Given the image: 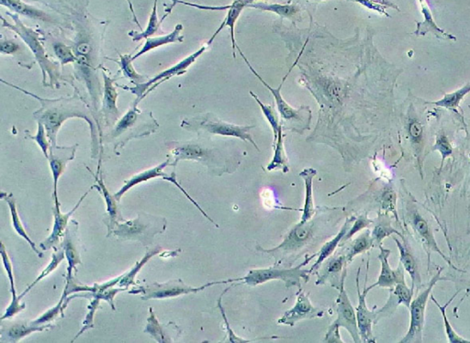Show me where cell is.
Wrapping results in <instances>:
<instances>
[{
    "label": "cell",
    "instance_id": "cell-1",
    "mask_svg": "<svg viewBox=\"0 0 470 343\" xmlns=\"http://www.w3.org/2000/svg\"><path fill=\"white\" fill-rule=\"evenodd\" d=\"M2 83L20 90L26 95L31 96V97L40 102L41 108L33 113V116L37 122L43 123L45 129H46L47 136L51 145H57V134L61 129L63 123L69 119L80 118L85 119L90 127V134H91L92 138V157L94 158L98 155V129H99V128L96 125L95 119L92 118L91 113L89 110V105L80 97L77 90L75 96L71 98L49 99L39 97V96L20 89V87L5 82L4 80H2Z\"/></svg>",
    "mask_w": 470,
    "mask_h": 343
},
{
    "label": "cell",
    "instance_id": "cell-2",
    "mask_svg": "<svg viewBox=\"0 0 470 343\" xmlns=\"http://www.w3.org/2000/svg\"><path fill=\"white\" fill-rule=\"evenodd\" d=\"M7 15L11 17L14 24L8 22L7 20L2 17L3 27H6V28L11 30V31L17 33V34L23 39L24 43L27 44V46L30 48V50H31L33 56H35V58L37 60L38 64L42 69L44 86H48L47 79L49 78V86L60 89L62 81L65 80V77L60 73L58 65L56 64V63L50 59L49 56L46 53V51L44 50L39 33L24 25L22 20H20L19 15L12 14L11 12H7Z\"/></svg>",
    "mask_w": 470,
    "mask_h": 343
},
{
    "label": "cell",
    "instance_id": "cell-3",
    "mask_svg": "<svg viewBox=\"0 0 470 343\" xmlns=\"http://www.w3.org/2000/svg\"><path fill=\"white\" fill-rule=\"evenodd\" d=\"M167 227V221L160 216H155L146 213H140L132 221H117L110 234H114L118 239L137 240L144 246L152 245L153 237L163 233Z\"/></svg>",
    "mask_w": 470,
    "mask_h": 343
},
{
    "label": "cell",
    "instance_id": "cell-4",
    "mask_svg": "<svg viewBox=\"0 0 470 343\" xmlns=\"http://www.w3.org/2000/svg\"><path fill=\"white\" fill-rule=\"evenodd\" d=\"M317 255L318 254H315L307 257L303 263L295 267H283L280 264H275V266L269 268L250 270L246 276L240 278V282H243V284L249 285V287H258L259 285L272 281V280H280L285 283L287 288L300 287L301 280L304 279L308 282L310 276L309 270H304L303 267Z\"/></svg>",
    "mask_w": 470,
    "mask_h": 343
},
{
    "label": "cell",
    "instance_id": "cell-5",
    "mask_svg": "<svg viewBox=\"0 0 470 343\" xmlns=\"http://www.w3.org/2000/svg\"><path fill=\"white\" fill-rule=\"evenodd\" d=\"M137 102L129 108L128 112L118 122L115 128L111 132V138L116 140L117 147H123L132 138L148 136L155 132L159 126L152 114L141 113L137 108Z\"/></svg>",
    "mask_w": 470,
    "mask_h": 343
},
{
    "label": "cell",
    "instance_id": "cell-6",
    "mask_svg": "<svg viewBox=\"0 0 470 343\" xmlns=\"http://www.w3.org/2000/svg\"><path fill=\"white\" fill-rule=\"evenodd\" d=\"M182 127L189 129V131H201L209 132V134L221 135V136L235 137L239 139L249 141L259 150L258 144L253 140L250 129L255 126H238L230 124V123L222 122L212 114H204L195 117L192 119H184Z\"/></svg>",
    "mask_w": 470,
    "mask_h": 343
},
{
    "label": "cell",
    "instance_id": "cell-7",
    "mask_svg": "<svg viewBox=\"0 0 470 343\" xmlns=\"http://www.w3.org/2000/svg\"><path fill=\"white\" fill-rule=\"evenodd\" d=\"M442 270H439L436 273V275L428 283L424 291L418 294L417 297L412 301L409 309L411 321H409L408 332L403 337L402 341H400V343L423 342V330L424 323H426V311L428 299H429L431 296V292H432L433 288L435 287V285L438 282L448 280L445 278H442Z\"/></svg>",
    "mask_w": 470,
    "mask_h": 343
},
{
    "label": "cell",
    "instance_id": "cell-8",
    "mask_svg": "<svg viewBox=\"0 0 470 343\" xmlns=\"http://www.w3.org/2000/svg\"><path fill=\"white\" fill-rule=\"evenodd\" d=\"M240 282L239 278L224 280V281H216L208 283L203 287H192L186 285L182 279L170 280V282L163 283V284H155L147 285L146 287H141L140 290L132 291V293L144 295L141 297V300L150 299H164L168 297H176L182 296V295L197 294L198 292L206 290L207 287H212L215 285L229 284V283Z\"/></svg>",
    "mask_w": 470,
    "mask_h": 343
},
{
    "label": "cell",
    "instance_id": "cell-9",
    "mask_svg": "<svg viewBox=\"0 0 470 343\" xmlns=\"http://www.w3.org/2000/svg\"><path fill=\"white\" fill-rule=\"evenodd\" d=\"M316 221L317 219L312 221L310 219L308 221H300L299 224L292 228L281 245L276 247V248L265 250L258 247V249H259V251L265 252V254L280 258L288 257V255L293 254L298 251H301L315 235L316 230H317V221Z\"/></svg>",
    "mask_w": 470,
    "mask_h": 343
},
{
    "label": "cell",
    "instance_id": "cell-10",
    "mask_svg": "<svg viewBox=\"0 0 470 343\" xmlns=\"http://www.w3.org/2000/svg\"><path fill=\"white\" fill-rule=\"evenodd\" d=\"M208 46H209V45H204V46L201 47V49H198L197 52L191 54V56H189L186 58L183 59L182 61L177 63V65L171 66L170 68L165 69L162 73L158 74L156 77L152 78V79L147 81V82L139 84V85H136V86L129 89L131 90L132 94L136 96L137 103H139L141 99H143L146 96L148 95L151 91H153V89H156L160 84L164 83L165 81L170 79V78L174 77V75L185 74L186 69L194 64L196 60H197L198 57H200L201 54H203L205 51L207 50Z\"/></svg>",
    "mask_w": 470,
    "mask_h": 343
},
{
    "label": "cell",
    "instance_id": "cell-11",
    "mask_svg": "<svg viewBox=\"0 0 470 343\" xmlns=\"http://www.w3.org/2000/svg\"><path fill=\"white\" fill-rule=\"evenodd\" d=\"M346 267L343 270L341 287L339 290L340 294L336 300L337 318L331 324L337 325L340 328H345L351 334L352 341L355 343H361L362 339H361L360 330H358L357 312H355L354 306H352L348 292L345 290V280L346 273H348Z\"/></svg>",
    "mask_w": 470,
    "mask_h": 343
},
{
    "label": "cell",
    "instance_id": "cell-12",
    "mask_svg": "<svg viewBox=\"0 0 470 343\" xmlns=\"http://www.w3.org/2000/svg\"><path fill=\"white\" fill-rule=\"evenodd\" d=\"M360 270L361 268L360 267L357 273L358 306L357 308L355 309V312H357L358 330H360V337L361 339H362V342L375 343L376 339L375 337L373 336L372 325L373 323H376V311L375 308L373 309V311H369L367 306V295L370 290H370L369 287H367V273L366 276V282H364V291L362 293H361L360 285Z\"/></svg>",
    "mask_w": 470,
    "mask_h": 343
},
{
    "label": "cell",
    "instance_id": "cell-13",
    "mask_svg": "<svg viewBox=\"0 0 470 343\" xmlns=\"http://www.w3.org/2000/svg\"><path fill=\"white\" fill-rule=\"evenodd\" d=\"M324 311L322 309L315 308L309 299V295L303 290L297 292L296 303L293 308L288 309L280 318L278 323L286 325V326L293 327L297 322L310 318L324 317Z\"/></svg>",
    "mask_w": 470,
    "mask_h": 343
},
{
    "label": "cell",
    "instance_id": "cell-14",
    "mask_svg": "<svg viewBox=\"0 0 470 343\" xmlns=\"http://www.w3.org/2000/svg\"><path fill=\"white\" fill-rule=\"evenodd\" d=\"M341 252H337L334 257H330L322 264L319 271V276L316 285L329 284L331 287L340 290L343 279V273L348 266L346 252L341 247Z\"/></svg>",
    "mask_w": 470,
    "mask_h": 343
},
{
    "label": "cell",
    "instance_id": "cell-15",
    "mask_svg": "<svg viewBox=\"0 0 470 343\" xmlns=\"http://www.w3.org/2000/svg\"><path fill=\"white\" fill-rule=\"evenodd\" d=\"M77 147V144L70 147L57 145H51L50 147L48 161H49L51 171H52L53 174V195L54 198V205H56V206H60L58 195H57V185H58L60 177H61L66 169V165H68L69 162L74 160Z\"/></svg>",
    "mask_w": 470,
    "mask_h": 343
},
{
    "label": "cell",
    "instance_id": "cell-16",
    "mask_svg": "<svg viewBox=\"0 0 470 343\" xmlns=\"http://www.w3.org/2000/svg\"><path fill=\"white\" fill-rule=\"evenodd\" d=\"M93 188H94V186H92L89 191H87V193L83 195V197L78 200V202L75 205L74 209L68 213H62L61 209H60V206L54 205V207H53L54 216L53 233H51V235L48 237L46 240H44L43 242H41L40 247L42 250H44V251H49V250L56 248V247L59 245V242H61L63 238H65L66 230H68V228L69 219H70L71 216L74 214L75 210L80 207L81 203L83 202L84 200L87 198V194L91 191Z\"/></svg>",
    "mask_w": 470,
    "mask_h": 343
},
{
    "label": "cell",
    "instance_id": "cell-17",
    "mask_svg": "<svg viewBox=\"0 0 470 343\" xmlns=\"http://www.w3.org/2000/svg\"><path fill=\"white\" fill-rule=\"evenodd\" d=\"M381 252L379 254V260L381 261V271L379 275L378 281L370 285V290L376 287L382 288H393L398 283H405V270L402 268V264L400 263L399 267L396 270L391 269L390 264H388V257L391 254L390 250L384 249L383 247L379 246Z\"/></svg>",
    "mask_w": 470,
    "mask_h": 343
},
{
    "label": "cell",
    "instance_id": "cell-18",
    "mask_svg": "<svg viewBox=\"0 0 470 343\" xmlns=\"http://www.w3.org/2000/svg\"><path fill=\"white\" fill-rule=\"evenodd\" d=\"M414 288L408 287L406 283H398L393 288H390V299L381 309L376 311V322L381 318L388 317L396 311L398 306L405 305L407 309L411 306L414 297Z\"/></svg>",
    "mask_w": 470,
    "mask_h": 343
},
{
    "label": "cell",
    "instance_id": "cell-19",
    "mask_svg": "<svg viewBox=\"0 0 470 343\" xmlns=\"http://www.w3.org/2000/svg\"><path fill=\"white\" fill-rule=\"evenodd\" d=\"M412 224L414 226L415 233H417L419 239H420L421 245H424V249H426V251L427 252L428 258H430L431 252H438V254L441 255V257L447 261L449 266L454 267L455 269L457 270V267H455L453 264H452L450 260L443 254L441 249L439 248L438 242H436L432 228H431L426 219L419 214L417 212L412 213Z\"/></svg>",
    "mask_w": 470,
    "mask_h": 343
},
{
    "label": "cell",
    "instance_id": "cell-20",
    "mask_svg": "<svg viewBox=\"0 0 470 343\" xmlns=\"http://www.w3.org/2000/svg\"><path fill=\"white\" fill-rule=\"evenodd\" d=\"M172 160L170 165L176 167L179 162L192 160L207 162L210 159V152L201 144L194 143H171Z\"/></svg>",
    "mask_w": 470,
    "mask_h": 343
},
{
    "label": "cell",
    "instance_id": "cell-21",
    "mask_svg": "<svg viewBox=\"0 0 470 343\" xmlns=\"http://www.w3.org/2000/svg\"><path fill=\"white\" fill-rule=\"evenodd\" d=\"M237 49L238 51H239L241 56H242L243 59L245 60L246 65H248L250 70L252 71V73L254 74L255 77H257L258 79L261 81L262 83H263V85L266 86L268 90H269L271 94H272L274 96V98H275L277 108H278L280 115H281L282 119H284L286 120H293V119L301 120V119H303V114H300V112L301 111L305 110L307 107L300 108V110H295V108L289 106L288 103H286L284 99H283L281 97V93H280V90H281L282 89L283 84H284L286 79H287L289 73L287 75H286L284 79H283L281 84H280L278 89H272V87L268 85V84L265 82L263 78H262L260 75H259L257 73V71H255V69L252 67V65H250L248 60L246 59L245 54H243L242 51L240 50V48L237 47Z\"/></svg>",
    "mask_w": 470,
    "mask_h": 343
},
{
    "label": "cell",
    "instance_id": "cell-22",
    "mask_svg": "<svg viewBox=\"0 0 470 343\" xmlns=\"http://www.w3.org/2000/svg\"><path fill=\"white\" fill-rule=\"evenodd\" d=\"M104 79L103 101H102V112H103L105 122L108 125L115 124L119 119L120 112L117 107L118 94L117 89L113 79L106 73H102Z\"/></svg>",
    "mask_w": 470,
    "mask_h": 343
},
{
    "label": "cell",
    "instance_id": "cell-23",
    "mask_svg": "<svg viewBox=\"0 0 470 343\" xmlns=\"http://www.w3.org/2000/svg\"><path fill=\"white\" fill-rule=\"evenodd\" d=\"M419 1H420L421 13L424 15V20L421 22H417V29L414 32V34L424 36L428 32H431L436 38L439 39V40L457 41V37L445 32L444 30L440 28L438 24L436 23L432 12H431L429 7H428L426 0H419Z\"/></svg>",
    "mask_w": 470,
    "mask_h": 343
},
{
    "label": "cell",
    "instance_id": "cell-24",
    "mask_svg": "<svg viewBox=\"0 0 470 343\" xmlns=\"http://www.w3.org/2000/svg\"><path fill=\"white\" fill-rule=\"evenodd\" d=\"M395 240L398 249L400 252V263L402 264L403 268L409 273L412 278V287L414 291L419 292L421 287V279L420 275V270H419L418 263L417 259L414 258V254L409 251V248L403 240V242H400L396 237H393Z\"/></svg>",
    "mask_w": 470,
    "mask_h": 343
},
{
    "label": "cell",
    "instance_id": "cell-25",
    "mask_svg": "<svg viewBox=\"0 0 470 343\" xmlns=\"http://www.w3.org/2000/svg\"><path fill=\"white\" fill-rule=\"evenodd\" d=\"M355 219V216H350V218L346 219L345 224H343L338 234H337L333 240H331L330 242L325 243V245L322 247L321 251L319 252L317 255V261L313 264L312 268L309 270L310 275L315 273L316 271H318V269L320 268L322 264L324 263L326 259L333 255L337 247L341 243L343 238L345 237V234L348 233L349 228H351L352 224H354Z\"/></svg>",
    "mask_w": 470,
    "mask_h": 343
},
{
    "label": "cell",
    "instance_id": "cell-26",
    "mask_svg": "<svg viewBox=\"0 0 470 343\" xmlns=\"http://www.w3.org/2000/svg\"><path fill=\"white\" fill-rule=\"evenodd\" d=\"M75 221H72L71 225L68 226L66 230L64 242L62 243L63 248L65 250V258L68 259V278H74L73 272H77V266L82 264L81 261L80 252L75 242V235L77 233V228L74 231Z\"/></svg>",
    "mask_w": 470,
    "mask_h": 343
},
{
    "label": "cell",
    "instance_id": "cell-27",
    "mask_svg": "<svg viewBox=\"0 0 470 343\" xmlns=\"http://www.w3.org/2000/svg\"><path fill=\"white\" fill-rule=\"evenodd\" d=\"M182 24H177L174 27V31L170 33V34L159 36V37L155 38H147L143 48L134 56H132V61L139 58L143 54L156 49V48L170 44L182 43L184 41V36L182 34Z\"/></svg>",
    "mask_w": 470,
    "mask_h": 343
},
{
    "label": "cell",
    "instance_id": "cell-28",
    "mask_svg": "<svg viewBox=\"0 0 470 343\" xmlns=\"http://www.w3.org/2000/svg\"><path fill=\"white\" fill-rule=\"evenodd\" d=\"M170 164L171 162L170 159H168L167 161L163 162V164L158 165V167L151 168L149 170L136 174V176H134L132 179H129V181L125 182V185L120 188V191H118L117 193L114 195V198H115L118 202H120L122 195H125L126 192L129 191V189L134 188V186L139 185V183L149 181L151 179H156V177H162L163 179V177L167 174L164 173L165 168L168 167V165H170Z\"/></svg>",
    "mask_w": 470,
    "mask_h": 343
},
{
    "label": "cell",
    "instance_id": "cell-29",
    "mask_svg": "<svg viewBox=\"0 0 470 343\" xmlns=\"http://www.w3.org/2000/svg\"><path fill=\"white\" fill-rule=\"evenodd\" d=\"M1 5L10 8L12 11L16 12L18 14L32 18L33 20H40L45 22H56V20L50 15L45 13L43 11L39 10L37 8L33 7V6L26 4L22 0H1Z\"/></svg>",
    "mask_w": 470,
    "mask_h": 343
},
{
    "label": "cell",
    "instance_id": "cell-30",
    "mask_svg": "<svg viewBox=\"0 0 470 343\" xmlns=\"http://www.w3.org/2000/svg\"><path fill=\"white\" fill-rule=\"evenodd\" d=\"M317 174V171L313 168H307L300 174L301 179L304 180L305 183V202H304V209L303 216H301L300 221L305 222L312 219L315 214V200H313V179Z\"/></svg>",
    "mask_w": 470,
    "mask_h": 343
},
{
    "label": "cell",
    "instance_id": "cell-31",
    "mask_svg": "<svg viewBox=\"0 0 470 343\" xmlns=\"http://www.w3.org/2000/svg\"><path fill=\"white\" fill-rule=\"evenodd\" d=\"M247 5H248L247 0H237V1L234 2L233 4L231 5V8H229L227 16H226L224 22L221 24L220 28L217 30L215 33H214L212 37L210 38L209 43L207 44H212L214 39H215L216 36L219 34L220 32H221L222 29L225 28V27H229L231 31V44H233L234 57L235 58V57H236L235 49H236L237 47L236 44H235L234 39L235 22H236L238 18H239L243 8H245Z\"/></svg>",
    "mask_w": 470,
    "mask_h": 343
},
{
    "label": "cell",
    "instance_id": "cell-32",
    "mask_svg": "<svg viewBox=\"0 0 470 343\" xmlns=\"http://www.w3.org/2000/svg\"><path fill=\"white\" fill-rule=\"evenodd\" d=\"M95 177L96 181L98 183V186H95L94 188L101 192L102 197H103L105 201H106L107 212L108 214V222L107 224L108 230V234H110L118 219H120L122 221H125V219H123L122 216H120L119 209H118V201L115 200V198H114V195H111L110 192H108V188L104 185L102 176H99L98 173Z\"/></svg>",
    "mask_w": 470,
    "mask_h": 343
},
{
    "label": "cell",
    "instance_id": "cell-33",
    "mask_svg": "<svg viewBox=\"0 0 470 343\" xmlns=\"http://www.w3.org/2000/svg\"><path fill=\"white\" fill-rule=\"evenodd\" d=\"M53 328L51 324H45L43 326H33L26 323H16L8 328L7 332L2 330L1 337L3 342H17L24 337L30 335L33 332H43L44 330Z\"/></svg>",
    "mask_w": 470,
    "mask_h": 343
},
{
    "label": "cell",
    "instance_id": "cell-34",
    "mask_svg": "<svg viewBox=\"0 0 470 343\" xmlns=\"http://www.w3.org/2000/svg\"><path fill=\"white\" fill-rule=\"evenodd\" d=\"M393 234H397L402 240H405V238L402 235V233H399L395 228H393L391 226V221L390 218H388V213H379L378 216V221H376L374 228H373L371 236L373 242H374V246H381L382 242L385 238L393 235Z\"/></svg>",
    "mask_w": 470,
    "mask_h": 343
},
{
    "label": "cell",
    "instance_id": "cell-35",
    "mask_svg": "<svg viewBox=\"0 0 470 343\" xmlns=\"http://www.w3.org/2000/svg\"><path fill=\"white\" fill-rule=\"evenodd\" d=\"M2 200L7 201L8 207H10L11 214L12 218V224H13L14 230L17 231V233L19 234L20 237H23V239L27 240V242L29 243L30 246L32 247L33 251L37 254L39 257H43V254L37 249L34 242H32V240L28 235V233H26L25 228H24L22 221L19 215H18V210L16 206V200L13 197V195H1Z\"/></svg>",
    "mask_w": 470,
    "mask_h": 343
},
{
    "label": "cell",
    "instance_id": "cell-36",
    "mask_svg": "<svg viewBox=\"0 0 470 343\" xmlns=\"http://www.w3.org/2000/svg\"><path fill=\"white\" fill-rule=\"evenodd\" d=\"M373 246H374V242H373L371 233L369 230L364 231L357 239L349 243L348 248L345 250L348 264H350L357 255L369 251Z\"/></svg>",
    "mask_w": 470,
    "mask_h": 343
},
{
    "label": "cell",
    "instance_id": "cell-37",
    "mask_svg": "<svg viewBox=\"0 0 470 343\" xmlns=\"http://www.w3.org/2000/svg\"><path fill=\"white\" fill-rule=\"evenodd\" d=\"M158 0H155V3H153V10L152 12H151L148 25H147L146 29L141 32H129V35L131 36L132 41H139L143 40V39L150 38L151 36L155 34V33L158 32V29L160 28L161 24L164 22L165 18L170 13V12H167V13L163 17V19L159 20L158 15Z\"/></svg>",
    "mask_w": 470,
    "mask_h": 343
},
{
    "label": "cell",
    "instance_id": "cell-38",
    "mask_svg": "<svg viewBox=\"0 0 470 343\" xmlns=\"http://www.w3.org/2000/svg\"><path fill=\"white\" fill-rule=\"evenodd\" d=\"M274 153L272 161L267 165L268 171L281 169L284 173L288 172V162L287 155H286L284 143H283L282 127L280 128L278 134V139L275 143L273 144Z\"/></svg>",
    "mask_w": 470,
    "mask_h": 343
},
{
    "label": "cell",
    "instance_id": "cell-39",
    "mask_svg": "<svg viewBox=\"0 0 470 343\" xmlns=\"http://www.w3.org/2000/svg\"><path fill=\"white\" fill-rule=\"evenodd\" d=\"M459 291H457V293L451 297V299L449 300L447 303H445L444 306L440 305V304L438 302V300L436 299V297H433L432 294H431L430 299L433 301V303L436 304V306H438V308L439 309V311L441 312L443 316V318H444L445 330V334H447V342L449 343H470L469 339L462 338V337L459 336V334L456 332V330L452 328L450 322H449L447 316V309L449 306H450V304L453 302V300L456 299V297L457 295H459Z\"/></svg>",
    "mask_w": 470,
    "mask_h": 343
},
{
    "label": "cell",
    "instance_id": "cell-40",
    "mask_svg": "<svg viewBox=\"0 0 470 343\" xmlns=\"http://www.w3.org/2000/svg\"><path fill=\"white\" fill-rule=\"evenodd\" d=\"M470 92V83L466 84L462 89L457 90L451 94H445V97L438 101L428 102V103L436 105V106L447 108V110H457L459 107L460 101Z\"/></svg>",
    "mask_w": 470,
    "mask_h": 343
},
{
    "label": "cell",
    "instance_id": "cell-41",
    "mask_svg": "<svg viewBox=\"0 0 470 343\" xmlns=\"http://www.w3.org/2000/svg\"><path fill=\"white\" fill-rule=\"evenodd\" d=\"M161 251V247H155V248L149 250L148 252H146V254L144 255V257L141 259V261H138V263L135 264L134 268L129 271V273L123 275L122 278L120 279L119 283V287L125 288L131 287L132 285H134L135 276H136L138 272H139V271L141 269V267H143L144 264H146L147 261H148L150 259L153 257V255L158 254Z\"/></svg>",
    "mask_w": 470,
    "mask_h": 343
},
{
    "label": "cell",
    "instance_id": "cell-42",
    "mask_svg": "<svg viewBox=\"0 0 470 343\" xmlns=\"http://www.w3.org/2000/svg\"><path fill=\"white\" fill-rule=\"evenodd\" d=\"M65 258V250L63 248V246L60 247L59 249H56V252L53 254L52 261L48 264L46 268H45L41 275L38 276L37 279L32 283L31 285L25 291L23 292V294L20 295L19 299H22L23 297H25L30 291L38 284L39 282H41L44 278H46L47 276H49L51 273L53 272L54 270L58 267L59 264L62 263L63 260Z\"/></svg>",
    "mask_w": 470,
    "mask_h": 343
},
{
    "label": "cell",
    "instance_id": "cell-43",
    "mask_svg": "<svg viewBox=\"0 0 470 343\" xmlns=\"http://www.w3.org/2000/svg\"><path fill=\"white\" fill-rule=\"evenodd\" d=\"M247 7L258 8V10L274 12L282 17H293L299 11L297 6L295 5H279V4H267V3H254L249 4Z\"/></svg>",
    "mask_w": 470,
    "mask_h": 343
},
{
    "label": "cell",
    "instance_id": "cell-44",
    "mask_svg": "<svg viewBox=\"0 0 470 343\" xmlns=\"http://www.w3.org/2000/svg\"><path fill=\"white\" fill-rule=\"evenodd\" d=\"M250 95L255 99V101L258 102L259 106H260L262 111H263L264 116L266 117L268 123H269L271 128L273 129L274 134V143H276L277 139H278V134L280 128L282 127V125L279 124V119L278 114L276 112L275 108L270 105H264L260 101V99L258 98V96L254 94L252 91H250Z\"/></svg>",
    "mask_w": 470,
    "mask_h": 343
},
{
    "label": "cell",
    "instance_id": "cell-45",
    "mask_svg": "<svg viewBox=\"0 0 470 343\" xmlns=\"http://www.w3.org/2000/svg\"><path fill=\"white\" fill-rule=\"evenodd\" d=\"M53 49L62 66L68 64L75 65V63H77V59L73 48L68 46V45L63 44L61 41H56L53 44Z\"/></svg>",
    "mask_w": 470,
    "mask_h": 343
},
{
    "label": "cell",
    "instance_id": "cell-46",
    "mask_svg": "<svg viewBox=\"0 0 470 343\" xmlns=\"http://www.w3.org/2000/svg\"><path fill=\"white\" fill-rule=\"evenodd\" d=\"M132 56H120V65L122 67L123 74L125 77L131 79L132 82L139 85V84L146 83V77H143V75L138 73L135 70L134 65H132Z\"/></svg>",
    "mask_w": 470,
    "mask_h": 343
},
{
    "label": "cell",
    "instance_id": "cell-47",
    "mask_svg": "<svg viewBox=\"0 0 470 343\" xmlns=\"http://www.w3.org/2000/svg\"><path fill=\"white\" fill-rule=\"evenodd\" d=\"M151 317L148 318V324L144 332L151 334L158 342H171L170 339L165 336L163 332V327L158 320H156L155 315L153 314V309H150Z\"/></svg>",
    "mask_w": 470,
    "mask_h": 343
},
{
    "label": "cell",
    "instance_id": "cell-48",
    "mask_svg": "<svg viewBox=\"0 0 470 343\" xmlns=\"http://www.w3.org/2000/svg\"><path fill=\"white\" fill-rule=\"evenodd\" d=\"M231 288V287L226 288V290L224 292H222V294L221 295V297H220V299L218 300V308L220 309V311H221L222 318H224L226 330H227V334H226V337H227L228 339H226V341L224 342H233V343H247V342H254V341H248V339H243L242 338H240V337L235 335L234 330H231V328L230 327V323H229L227 316H226L224 306H222V297H224V295L227 293V292L230 290Z\"/></svg>",
    "mask_w": 470,
    "mask_h": 343
},
{
    "label": "cell",
    "instance_id": "cell-49",
    "mask_svg": "<svg viewBox=\"0 0 470 343\" xmlns=\"http://www.w3.org/2000/svg\"><path fill=\"white\" fill-rule=\"evenodd\" d=\"M64 302L65 297L62 296L60 302L57 304L54 308L51 309L50 311H48L43 316H41L38 320L32 321L31 324L33 325V326H41V325L49 324L51 321L54 320V318L58 317L60 313H61L62 316H64Z\"/></svg>",
    "mask_w": 470,
    "mask_h": 343
},
{
    "label": "cell",
    "instance_id": "cell-50",
    "mask_svg": "<svg viewBox=\"0 0 470 343\" xmlns=\"http://www.w3.org/2000/svg\"><path fill=\"white\" fill-rule=\"evenodd\" d=\"M372 219L367 218V215L364 214L358 218H355L354 224L351 226V228H349L348 233L345 234V237L343 238L341 243H340V247H342L345 245L346 242L348 240H350L355 234L360 233V231L364 230L367 227H369L370 225L373 224Z\"/></svg>",
    "mask_w": 470,
    "mask_h": 343
},
{
    "label": "cell",
    "instance_id": "cell-51",
    "mask_svg": "<svg viewBox=\"0 0 470 343\" xmlns=\"http://www.w3.org/2000/svg\"><path fill=\"white\" fill-rule=\"evenodd\" d=\"M38 123V131L37 134L35 136L32 135H27V138L35 141L38 143V145L40 146L42 150H43L45 158L48 159L49 157V150L51 147V143L49 139H48L46 129H45L44 125L42 122Z\"/></svg>",
    "mask_w": 470,
    "mask_h": 343
},
{
    "label": "cell",
    "instance_id": "cell-52",
    "mask_svg": "<svg viewBox=\"0 0 470 343\" xmlns=\"http://www.w3.org/2000/svg\"><path fill=\"white\" fill-rule=\"evenodd\" d=\"M397 197L395 191L393 188H387L381 195V207L385 210V213L393 212L395 215L397 221L398 214L396 212Z\"/></svg>",
    "mask_w": 470,
    "mask_h": 343
},
{
    "label": "cell",
    "instance_id": "cell-53",
    "mask_svg": "<svg viewBox=\"0 0 470 343\" xmlns=\"http://www.w3.org/2000/svg\"><path fill=\"white\" fill-rule=\"evenodd\" d=\"M0 254H1L3 266H4L6 271H7L8 278L10 279L11 290L12 296H17V291L15 290L13 266H12L11 261L7 251H6L5 245L1 243L0 246Z\"/></svg>",
    "mask_w": 470,
    "mask_h": 343
},
{
    "label": "cell",
    "instance_id": "cell-54",
    "mask_svg": "<svg viewBox=\"0 0 470 343\" xmlns=\"http://www.w3.org/2000/svg\"><path fill=\"white\" fill-rule=\"evenodd\" d=\"M0 51H1V54H7V56L23 57L22 56L23 52V48L20 46L17 41L14 40H1L0 43Z\"/></svg>",
    "mask_w": 470,
    "mask_h": 343
},
{
    "label": "cell",
    "instance_id": "cell-55",
    "mask_svg": "<svg viewBox=\"0 0 470 343\" xmlns=\"http://www.w3.org/2000/svg\"><path fill=\"white\" fill-rule=\"evenodd\" d=\"M433 150H439V153H441V167H443V164H444L445 158L448 157V156H450L452 153H453V149H452L450 143H449L447 137L443 134L439 135V136L436 138V143L435 146H433Z\"/></svg>",
    "mask_w": 470,
    "mask_h": 343
},
{
    "label": "cell",
    "instance_id": "cell-56",
    "mask_svg": "<svg viewBox=\"0 0 470 343\" xmlns=\"http://www.w3.org/2000/svg\"><path fill=\"white\" fill-rule=\"evenodd\" d=\"M20 301L19 297L12 296L11 305L8 306L5 314L2 316L1 321L13 317L14 315L18 314V313L23 311L25 309V303L20 304Z\"/></svg>",
    "mask_w": 470,
    "mask_h": 343
},
{
    "label": "cell",
    "instance_id": "cell-57",
    "mask_svg": "<svg viewBox=\"0 0 470 343\" xmlns=\"http://www.w3.org/2000/svg\"><path fill=\"white\" fill-rule=\"evenodd\" d=\"M340 327L337 325L331 324L329 329L325 336L324 342L328 343H342L343 342L340 334Z\"/></svg>",
    "mask_w": 470,
    "mask_h": 343
},
{
    "label": "cell",
    "instance_id": "cell-58",
    "mask_svg": "<svg viewBox=\"0 0 470 343\" xmlns=\"http://www.w3.org/2000/svg\"><path fill=\"white\" fill-rule=\"evenodd\" d=\"M355 1L360 3V4H362L363 6H364V7L370 8V10L379 12V13H381L382 15H386V16L387 17H390V15H388L387 12L385 11L386 7L383 5L369 1V0H355Z\"/></svg>",
    "mask_w": 470,
    "mask_h": 343
},
{
    "label": "cell",
    "instance_id": "cell-59",
    "mask_svg": "<svg viewBox=\"0 0 470 343\" xmlns=\"http://www.w3.org/2000/svg\"><path fill=\"white\" fill-rule=\"evenodd\" d=\"M409 132H411L412 137L414 139H419L421 135V126L420 123H412L411 127H409Z\"/></svg>",
    "mask_w": 470,
    "mask_h": 343
},
{
    "label": "cell",
    "instance_id": "cell-60",
    "mask_svg": "<svg viewBox=\"0 0 470 343\" xmlns=\"http://www.w3.org/2000/svg\"><path fill=\"white\" fill-rule=\"evenodd\" d=\"M369 1L378 3V4L383 5L386 8H393L394 10L400 11L399 7L395 3L391 2L390 0H369Z\"/></svg>",
    "mask_w": 470,
    "mask_h": 343
},
{
    "label": "cell",
    "instance_id": "cell-61",
    "mask_svg": "<svg viewBox=\"0 0 470 343\" xmlns=\"http://www.w3.org/2000/svg\"><path fill=\"white\" fill-rule=\"evenodd\" d=\"M127 2H128V4H129V11H131V12L132 13V16H134V22L137 24V26L139 27L141 31L143 32V28H141L140 22H138L136 14H135L134 6H132V3L131 0H127Z\"/></svg>",
    "mask_w": 470,
    "mask_h": 343
},
{
    "label": "cell",
    "instance_id": "cell-62",
    "mask_svg": "<svg viewBox=\"0 0 470 343\" xmlns=\"http://www.w3.org/2000/svg\"><path fill=\"white\" fill-rule=\"evenodd\" d=\"M254 1H255V0H247V2H248V5L251 4V3L254 2ZM248 5H247V6H248Z\"/></svg>",
    "mask_w": 470,
    "mask_h": 343
},
{
    "label": "cell",
    "instance_id": "cell-63",
    "mask_svg": "<svg viewBox=\"0 0 470 343\" xmlns=\"http://www.w3.org/2000/svg\"><path fill=\"white\" fill-rule=\"evenodd\" d=\"M469 291H470V288H469V291H468V293H469Z\"/></svg>",
    "mask_w": 470,
    "mask_h": 343
}]
</instances>
